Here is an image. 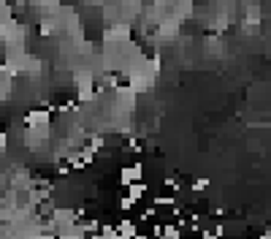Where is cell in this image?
<instances>
[{
    "mask_svg": "<svg viewBox=\"0 0 271 239\" xmlns=\"http://www.w3.org/2000/svg\"><path fill=\"white\" fill-rule=\"evenodd\" d=\"M27 201H30V193H27V190H19V193H17V204L25 206Z\"/></svg>",
    "mask_w": 271,
    "mask_h": 239,
    "instance_id": "cell-2",
    "label": "cell"
},
{
    "mask_svg": "<svg viewBox=\"0 0 271 239\" xmlns=\"http://www.w3.org/2000/svg\"><path fill=\"white\" fill-rule=\"evenodd\" d=\"M79 3H82V0H60V6H74V9H76Z\"/></svg>",
    "mask_w": 271,
    "mask_h": 239,
    "instance_id": "cell-3",
    "label": "cell"
},
{
    "mask_svg": "<svg viewBox=\"0 0 271 239\" xmlns=\"http://www.w3.org/2000/svg\"><path fill=\"white\" fill-rule=\"evenodd\" d=\"M141 52H144V57H147V60H155V57H157V49H155V44H147V41H141Z\"/></svg>",
    "mask_w": 271,
    "mask_h": 239,
    "instance_id": "cell-1",
    "label": "cell"
},
{
    "mask_svg": "<svg viewBox=\"0 0 271 239\" xmlns=\"http://www.w3.org/2000/svg\"><path fill=\"white\" fill-rule=\"evenodd\" d=\"M155 3V0H141V6H152Z\"/></svg>",
    "mask_w": 271,
    "mask_h": 239,
    "instance_id": "cell-4",
    "label": "cell"
}]
</instances>
